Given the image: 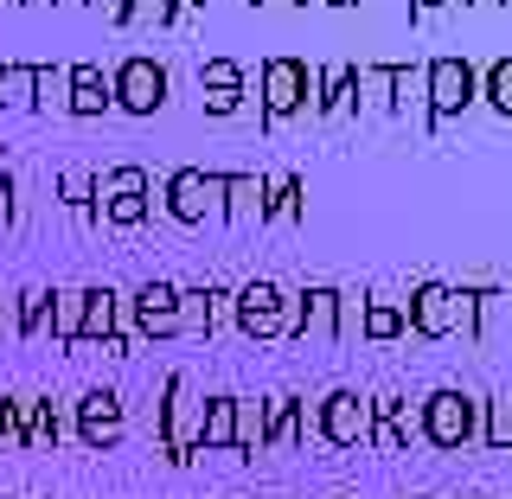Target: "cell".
<instances>
[{"instance_id":"obj_34","label":"cell","mask_w":512,"mask_h":499,"mask_svg":"<svg viewBox=\"0 0 512 499\" xmlns=\"http://www.w3.org/2000/svg\"><path fill=\"white\" fill-rule=\"evenodd\" d=\"M0 442H26V397H0Z\"/></svg>"},{"instance_id":"obj_22","label":"cell","mask_w":512,"mask_h":499,"mask_svg":"<svg viewBox=\"0 0 512 499\" xmlns=\"http://www.w3.org/2000/svg\"><path fill=\"white\" fill-rule=\"evenodd\" d=\"M359 333L365 340H404V301H384V295H365V308H359Z\"/></svg>"},{"instance_id":"obj_38","label":"cell","mask_w":512,"mask_h":499,"mask_svg":"<svg viewBox=\"0 0 512 499\" xmlns=\"http://www.w3.org/2000/svg\"><path fill=\"white\" fill-rule=\"evenodd\" d=\"M84 7H96L109 26H128V20H135V0H84Z\"/></svg>"},{"instance_id":"obj_13","label":"cell","mask_w":512,"mask_h":499,"mask_svg":"<svg viewBox=\"0 0 512 499\" xmlns=\"http://www.w3.org/2000/svg\"><path fill=\"white\" fill-rule=\"evenodd\" d=\"M461 333L474 346H493L506 333V288L500 282H468L461 288Z\"/></svg>"},{"instance_id":"obj_32","label":"cell","mask_w":512,"mask_h":499,"mask_svg":"<svg viewBox=\"0 0 512 499\" xmlns=\"http://www.w3.org/2000/svg\"><path fill=\"white\" fill-rule=\"evenodd\" d=\"M52 320V288H26L20 295V333H45Z\"/></svg>"},{"instance_id":"obj_4","label":"cell","mask_w":512,"mask_h":499,"mask_svg":"<svg viewBox=\"0 0 512 499\" xmlns=\"http://www.w3.org/2000/svg\"><path fill=\"white\" fill-rule=\"evenodd\" d=\"M416 429H423L429 448H468L480 436V397L455 391V384H442V391L423 397V410H416Z\"/></svg>"},{"instance_id":"obj_7","label":"cell","mask_w":512,"mask_h":499,"mask_svg":"<svg viewBox=\"0 0 512 499\" xmlns=\"http://www.w3.org/2000/svg\"><path fill=\"white\" fill-rule=\"evenodd\" d=\"M314 436L320 442H333V448H365V436H372V397H359V391H327L314 404Z\"/></svg>"},{"instance_id":"obj_29","label":"cell","mask_w":512,"mask_h":499,"mask_svg":"<svg viewBox=\"0 0 512 499\" xmlns=\"http://www.w3.org/2000/svg\"><path fill=\"white\" fill-rule=\"evenodd\" d=\"M32 109H64V64H32Z\"/></svg>"},{"instance_id":"obj_45","label":"cell","mask_w":512,"mask_h":499,"mask_svg":"<svg viewBox=\"0 0 512 499\" xmlns=\"http://www.w3.org/2000/svg\"><path fill=\"white\" fill-rule=\"evenodd\" d=\"M58 7H84V0H58Z\"/></svg>"},{"instance_id":"obj_17","label":"cell","mask_w":512,"mask_h":499,"mask_svg":"<svg viewBox=\"0 0 512 499\" xmlns=\"http://www.w3.org/2000/svg\"><path fill=\"white\" fill-rule=\"evenodd\" d=\"M263 173H218V218L231 224H263Z\"/></svg>"},{"instance_id":"obj_10","label":"cell","mask_w":512,"mask_h":499,"mask_svg":"<svg viewBox=\"0 0 512 499\" xmlns=\"http://www.w3.org/2000/svg\"><path fill=\"white\" fill-rule=\"evenodd\" d=\"M122 436H128V404H122V391L96 384V391L77 397V442H84L90 455H109Z\"/></svg>"},{"instance_id":"obj_46","label":"cell","mask_w":512,"mask_h":499,"mask_svg":"<svg viewBox=\"0 0 512 499\" xmlns=\"http://www.w3.org/2000/svg\"><path fill=\"white\" fill-rule=\"evenodd\" d=\"M13 7H20V0H13Z\"/></svg>"},{"instance_id":"obj_1","label":"cell","mask_w":512,"mask_h":499,"mask_svg":"<svg viewBox=\"0 0 512 499\" xmlns=\"http://www.w3.org/2000/svg\"><path fill=\"white\" fill-rule=\"evenodd\" d=\"M314 64H301V58H288V52H276V58H263V71H256V122L263 128H276V122H288L295 109H308L314 103Z\"/></svg>"},{"instance_id":"obj_33","label":"cell","mask_w":512,"mask_h":499,"mask_svg":"<svg viewBox=\"0 0 512 499\" xmlns=\"http://www.w3.org/2000/svg\"><path fill=\"white\" fill-rule=\"evenodd\" d=\"M96 192H148V173L141 167H109V173H96Z\"/></svg>"},{"instance_id":"obj_28","label":"cell","mask_w":512,"mask_h":499,"mask_svg":"<svg viewBox=\"0 0 512 499\" xmlns=\"http://www.w3.org/2000/svg\"><path fill=\"white\" fill-rule=\"evenodd\" d=\"M58 436H64L58 410H52V404H32V397H26V442H32V448H58Z\"/></svg>"},{"instance_id":"obj_42","label":"cell","mask_w":512,"mask_h":499,"mask_svg":"<svg viewBox=\"0 0 512 499\" xmlns=\"http://www.w3.org/2000/svg\"><path fill=\"white\" fill-rule=\"evenodd\" d=\"M429 7H442V0H416V13H429Z\"/></svg>"},{"instance_id":"obj_47","label":"cell","mask_w":512,"mask_h":499,"mask_svg":"<svg viewBox=\"0 0 512 499\" xmlns=\"http://www.w3.org/2000/svg\"><path fill=\"white\" fill-rule=\"evenodd\" d=\"M340 499H346V493H340Z\"/></svg>"},{"instance_id":"obj_15","label":"cell","mask_w":512,"mask_h":499,"mask_svg":"<svg viewBox=\"0 0 512 499\" xmlns=\"http://www.w3.org/2000/svg\"><path fill=\"white\" fill-rule=\"evenodd\" d=\"M116 109V96H109V77H103V64H71L64 71V116H109Z\"/></svg>"},{"instance_id":"obj_40","label":"cell","mask_w":512,"mask_h":499,"mask_svg":"<svg viewBox=\"0 0 512 499\" xmlns=\"http://www.w3.org/2000/svg\"><path fill=\"white\" fill-rule=\"evenodd\" d=\"M0 109H7V64H0Z\"/></svg>"},{"instance_id":"obj_21","label":"cell","mask_w":512,"mask_h":499,"mask_svg":"<svg viewBox=\"0 0 512 499\" xmlns=\"http://www.w3.org/2000/svg\"><path fill=\"white\" fill-rule=\"evenodd\" d=\"M154 212V199L148 192H96V218L103 224H116V231H141Z\"/></svg>"},{"instance_id":"obj_20","label":"cell","mask_w":512,"mask_h":499,"mask_svg":"<svg viewBox=\"0 0 512 499\" xmlns=\"http://www.w3.org/2000/svg\"><path fill=\"white\" fill-rule=\"evenodd\" d=\"M301 212H308V180L301 173H276L263 186V224H301Z\"/></svg>"},{"instance_id":"obj_30","label":"cell","mask_w":512,"mask_h":499,"mask_svg":"<svg viewBox=\"0 0 512 499\" xmlns=\"http://www.w3.org/2000/svg\"><path fill=\"white\" fill-rule=\"evenodd\" d=\"M237 448L263 455V404H250V397H237Z\"/></svg>"},{"instance_id":"obj_41","label":"cell","mask_w":512,"mask_h":499,"mask_svg":"<svg viewBox=\"0 0 512 499\" xmlns=\"http://www.w3.org/2000/svg\"><path fill=\"white\" fill-rule=\"evenodd\" d=\"M506 333H512V288H506Z\"/></svg>"},{"instance_id":"obj_19","label":"cell","mask_w":512,"mask_h":499,"mask_svg":"<svg viewBox=\"0 0 512 499\" xmlns=\"http://www.w3.org/2000/svg\"><path fill=\"white\" fill-rule=\"evenodd\" d=\"M212 448H237V397L231 391L199 404V442H192V455H212Z\"/></svg>"},{"instance_id":"obj_16","label":"cell","mask_w":512,"mask_h":499,"mask_svg":"<svg viewBox=\"0 0 512 499\" xmlns=\"http://www.w3.org/2000/svg\"><path fill=\"white\" fill-rule=\"evenodd\" d=\"M314 429L308 397H269L263 404V448H301Z\"/></svg>"},{"instance_id":"obj_39","label":"cell","mask_w":512,"mask_h":499,"mask_svg":"<svg viewBox=\"0 0 512 499\" xmlns=\"http://www.w3.org/2000/svg\"><path fill=\"white\" fill-rule=\"evenodd\" d=\"M7 212H13V180L0 173V218H7Z\"/></svg>"},{"instance_id":"obj_14","label":"cell","mask_w":512,"mask_h":499,"mask_svg":"<svg viewBox=\"0 0 512 499\" xmlns=\"http://www.w3.org/2000/svg\"><path fill=\"white\" fill-rule=\"evenodd\" d=\"M231 327V288L205 282V288H180V333H199V340H212V333Z\"/></svg>"},{"instance_id":"obj_12","label":"cell","mask_w":512,"mask_h":499,"mask_svg":"<svg viewBox=\"0 0 512 499\" xmlns=\"http://www.w3.org/2000/svg\"><path fill=\"white\" fill-rule=\"evenodd\" d=\"M160 199H167V218L173 224H205V218H218V173L173 167L167 186H160Z\"/></svg>"},{"instance_id":"obj_44","label":"cell","mask_w":512,"mask_h":499,"mask_svg":"<svg viewBox=\"0 0 512 499\" xmlns=\"http://www.w3.org/2000/svg\"><path fill=\"white\" fill-rule=\"evenodd\" d=\"M256 7H263V0H256ZM288 7H308V0H288Z\"/></svg>"},{"instance_id":"obj_8","label":"cell","mask_w":512,"mask_h":499,"mask_svg":"<svg viewBox=\"0 0 512 499\" xmlns=\"http://www.w3.org/2000/svg\"><path fill=\"white\" fill-rule=\"evenodd\" d=\"M122 320L141 340H173V333H180V288L160 282V276L141 282L135 295H122Z\"/></svg>"},{"instance_id":"obj_35","label":"cell","mask_w":512,"mask_h":499,"mask_svg":"<svg viewBox=\"0 0 512 499\" xmlns=\"http://www.w3.org/2000/svg\"><path fill=\"white\" fill-rule=\"evenodd\" d=\"M186 7H199V0H135V13H154V26H173Z\"/></svg>"},{"instance_id":"obj_25","label":"cell","mask_w":512,"mask_h":499,"mask_svg":"<svg viewBox=\"0 0 512 499\" xmlns=\"http://www.w3.org/2000/svg\"><path fill=\"white\" fill-rule=\"evenodd\" d=\"M58 199L64 205H71V212L77 218H84V224H96V173H58Z\"/></svg>"},{"instance_id":"obj_5","label":"cell","mask_w":512,"mask_h":499,"mask_svg":"<svg viewBox=\"0 0 512 499\" xmlns=\"http://www.w3.org/2000/svg\"><path fill=\"white\" fill-rule=\"evenodd\" d=\"M282 333L288 340H340L346 333V295L333 282H308L301 295L282 301Z\"/></svg>"},{"instance_id":"obj_11","label":"cell","mask_w":512,"mask_h":499,"mask_svg":"<svg viewBox=\"0 0 512 499\" xmlns=\"http://www.w3.org/2000/svg\"><path fill=\"white\" fill-rule=\"evenodd\" d=\"M282 301H288V295H282L269 276L231 288V327L244 333V340H276V333H282Z\"/></svg>"},{"instance_id":"obj_26","label":"cell","mask_w":512,"mask_h":499,"mask_svg":"<svg viewBox=\"0 0 512 499\" xmlns=\"http://www.w3.org/2000/svg\"><path fill=\"white\" fill-rule=\"evenodd\" d=\"M384 90H391L397 116H410V103H423V71H410V64H384Z\"/></svg>"},{"instance_id":"obj_36","label":"cell","mask_w":512,"mask_h":499,"mask_svg":"<svg viewBox=\"0 0 512 499\" xmlns=\"http://www.w3.org/2000/svg\"><path fill=\"white\" fill-rule=\"evenodd\" d=\"M32 103V64H7V109Z\"/></svg>"},{"instance_id":"obj_43","label":"cell","mask_w":512,"mask_h":499,"mask_svg":"<svg viewBox=\"0 0 512 499\" xmlns=\"http://www.w3.org/2000/svg\"><path fill=\"white\" fill-rule=\"evenodd\" d=\"M320 7H352V0H320Z\"/></svg>"},{"instance_id":"obj_3","label":"cell","mask_w":512,"mask_h":499,"mask_svg":"<svg viewBox=\"0 0 512 499\" xmlns=\"http://www.w3.org/2000/svg\"><path fill=\"white\" fill-rule=\"evenodd\" d=\"M154 436H160V455H167L173 468H186V461H192V442H199V397H192V378L186 372H167V384H160Z\"/></svg>"},{"instance_id":"obj_6","label":"cell","mask_w":512,"mask_h":499,"mask_svg":"<svg viewBox=\"0 0 512 499\" xmlns=\"http://www.w3.org/2000/svg\"><path fill=\"white\" fill-rule=\"evenodd\" d=\"M404 333H416V340L461 333V288L455 282H416L410 301H404Z\"/></svg>"},{"instance_id":"obj_9","label":"cell","mask_w":512,"mask_h":499,"mask_svg":"<svg viewBox=\"0 0 512 499\" xmlns=\"http://www.w3.org/2000/svg\"><path fill=\"white\" fill-rule=\"evenodd\" d=\"M109 96H116V109L122 116H154L160 103H167V64H154V58H122L116 71H109Z\"/></svg>"},{"instance_id":"obj_31","label":"cell","mask_w":512,"mask_h":499,"mask_svg":"<svg viewBox=\"0 0 512 499\" xmlns=\"http://www.w3.org/2000/svg\"><path fill=\"white\" fill-rule=\"evenodd\" d=\"M199 84L205 90H244V64H237V58H205L199 64Z\"/></svg>"},{"instance_id":"obj_2","label":"cell","mask_w":512,"mask_h":499,"mask_svg":"<svg viewBox=\"0 0 512 499\" xmlns=\"http://www.w3.org/2000/svg\"><path fill=\"white\" fill-rule=\"evenodd\" d=\"M474 96H480V71H474L468 58L442 52V58L423 64V128H429V135H442V122L461 116Z\"/></svg>"},{"instance_id":"obj_37","label":"cell","mask_w":512,"mask_h":499,"mask_svg":"<svg viewBox=\"0 0 512 499\" xmlns=\"http://www.w3.org/2000/svg\"><path fill=\"white\" fill-rule=\"evenodd\" d=\"M244 109V90H205V116H237Z\"/></svg>"},{"instance_id":"obj_27","label":"cell","mask_w":512,"mask_h":499,"mask_svg":"<svg viewBox=\"0 0 512 499\" xmlns=\"http://www.w3.org/2000/svg\"><path fill=\"white\" fill-rule=\"evenodd\" d=\"M480 96H487L500 116H512V52H506V58H493L487 71H480Z\"/></svg>"},{"instance_id":"obj_18","label":"cell","mask_w":512,"mask_h":499,"mask_svg":"<svg viewBox=\"0 0 512 499\" xmlns=\"http://www.w3.org/2000/svg\"><path fill=\"white\" fill-rule=\"evenodd\" d=\"M314 116H352L359 109V64H333L314 77Z\"/></svg>"},{"instance_id":"obj_24","label":"cell","mask_w":512,"mask_h":499,"mask_svg":"<svg viewBox=\"0 0 512 499\" xmlns=\"http://www.w3.org/2000/svg\"><path fill=\"white\" fill-rule=\"evenodd\" d=\"M480 442L512 455V397H480Z\"/></svg>"},{"instance_id":"obj_23","label":"cell","mask_w":512,"mask_h":499,"mask_svg":"<svg viewBox=\"0 0 512 499\" xmlns=\"http://www.w3.org/2000/svg\"><path fill=\"white\" fill-rule=\"evenodd\" d=\"M52 340L58 346H77V327H84V288H52Z\"/></svg>"}]
</instances>
